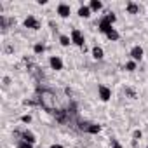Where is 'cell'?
I'll use <instances>...</instances> for the list:
<instances>
[{
	"label": "cell",
	"instance_id": "obj_8",
	"mask_svg": "<svg viewBox=\"0 0 148 148\" xmlns=\"http://www.w3.org/2000/svg\"><path fill=\"white\" fill-rule=\"evenodd\" d=\"M58 14L61 18H68L70 16V5L68 4H59L58 5Z\"/></svg>",
	"mask_w": 148,
	"mask_h": 148
},
{
	"label": "cell",
	"instance_id": "obj_15",
	"mask_svg": "<svg viewBox=\"0 0 148 148\" xmlns=\"http://www.w3.org/2000/svg\"><path fill=\"white\" fill-rule=\"evenodd\" d=\"M89 7H91V11H101V7H103V4L99 2V0H91V4H89Z\"/></svg>",
	"mask_w": 148,
	"mask_h": 148
},
{
	"label": "cell",
	"instance_id": "obj_21",
	"mask_svg": "<svg viewBox=\"0 0 148 148\" xmlns=\"http://www.w3.org/2000/svg\"><path fill=\"white\" fill-rule=\"evenodd\" d=\"M141 136H143L141 131H134V132H132V138H134V139H141Z\"/></svg>",
	"mask_w": 148,
	"mask_h": 148
},
{
	"label": "cell",
	"instance_id": "obj_12",
	"mask_svg": "<svg viewBox=\"0 0 148 148\" xmlns=\"http://www.w3.org/2000/svg\"><path fill=\"white\" fill-rule=\"evenodd\" d=\"M127 12L129 14H138L139 12V5L134 2H127Z\"/></svg>",
	"mask_w": 148,
	"mask_h": 148
},
{
	"label": "cell",
	"instance_id": "obj_14",
	"mask_svg": "<svg viewBox=\"0 0 148 148\" xmlns=\"http://www.w3.org/2000/svg\"><path fill=\"white\" fill-rule=\"evenodd\" d=\"M99 131H101V125H98V124H89L86 129V132H89V134H98Z\"/></svg>",
	"mask_w": 148,
	"mask_h": 148
},
{
	"label": "cell",
	"instance_id": "obj_26",
	"mask_svg": "<svg viewBox=\"0 0 148 148\" xmlns=\"http://www.w3.org/2000/svg\"><path fill=\"white\" fill-rule=\"evenodd\" d=\"M51 148H63V146H61V145H52Z\"/></svg>",
	"mask_w": 148,
	"mask_h": 148
},
{
	"label": "cell",
	"instance_id": "obj_4",
	"mask_svg": "<svg viewBox=\"0 0 148 148\" xmlns=\"http://www.w3.org/2000/svg\"><path fill=\"white\" fill-rule=\"evenodd\" d=\"M25 26L30 28V30H38V28H40V23H38V19H37L35 16H28V18L25 19Z\"/></svg>",
	"mask_w": 148,
	"mask_h": 148
},
{
	"label": "cell",
	"instance_id": "obj_24",
	"mask_svg": "<svg viewBox=\"0 0 148 148\" xmlns=\"http://www.w3.org/2000/svg\"><path fill=\"white\" fill-rule=\"evenodd\" d=\"M25 105H26V106H33V105H35V101H32V99H26V101H25Z\"/></svg>",
	"mask_w": 148,
	"mask_h": 148
},
{
	"label": "cell",
	"instance_id": "obj_5",
	"mask_svg": "<svg viewBox=\"0 0 148 148\" xmlns=\"http://www.w3.org/2000/svg\"><path fill=\"white\" fill-rule=\"evenodd\" d=\"M98 92H99V99L101 101H108L112 98V91L106 87V86H99L98 87Z\"/></svg>",
	"mask_w": 148,
	"mask_h": 148
},
{
	"label": "cell",
	"instance_id": "obj_2",
	"mask_svg": "<svg viewBox=\"0 0 148 148\" xmlns=\"http://www.w3.org/2000/svg\"><path fill=\"white\" fill-rule=\"evenodd\" d=\"M115 19H117V16H115L113 12H110V14H106L105 18H101V19H99V25H98V30H99L101 33H106V30H110V28H112V25L115 23Z\"/></svg>",
	"mask_w": 148,
	"mask_h": 148
},
{
	"label": "cell",
	"instance_id": "obj_25",
	"mask_svg": "<svg viewBox=\"0 0 148 148\" xmlns=\"http://www.w3.org/2000/svg\"><path fill=\"white\" fill-rule=\"evenodd\" d=\"M4 84H5V86H9V84H11V79H9V77H5V79H4Z\"/></svg>",
	"mask_w": 148,
	"mask_h": 148
},
{
	"label": "cell",
	"instance_id": "obj_27",
	"mask_svg": "<svg viewBox=\"0 0 148 148\" xmlns=\"http://www.w3.org/2000/svg\"><path fill=\"white\" fill-rule=\"evenodd\" d=\"M146 148H148V146H146Z\"/></svg>",
	"mask_w": 148,
	"mask_h": 148
},
{
	"label": "cell",
	"instance_id": "obj_6",
	"mask_svg": "<svg viewBox=\"0 0 148 148\" xmlns=\"http://www.w3.org/2000/svg\"><path fill=\"white\" fill-rule=\"evenodd\" d=\"M49 64H51V68H52V70H56V71L63 70V61H61V58H59V56H52V58L49 59Z\"/></svg>",
	"mask_w": 148,
	"mask_h": 148
},
{
	"label": "cell",
	"instance_id": "obj_17",
	"mask_svg": "<svg viewBox=\"0 0 148 148\" xmlns=\"http://www.w3.org/2000/svg\"><path fill=\"white\" fill-rule=\"evenodd\" d=\"M59 42H61V45H64V47H66V45H70V44H71V38H70V37H66V35H61V37H59Z\"/></svg>",
	"mask_w": 148,
	"mask_h": 148
},
{
	"label": "cell",
	"instance_id": "obj_20",
	"mask_svg": "<svg viewBox=\"0 0 148 148\" xmlns=\"http://www.w3.org/2000/svg\"><path fill=\"white\" fill-rule=\"evenodd\" d=\"M21 122L30 124V122H32V115H23V117H21Z\"/></svg>",
	"mask_w": 148,
	"mask_h": 148
},
{
	"label": "cell",
	"instance_id": "obj_1",
	"mask_svg": "<svg viewBox=\"0 0 148 148\" xmlns=\"http://www.w3.org/2000/svg\"><path fill=\"white\" fill-rule=\"evenodd\" d=\"M38 103L44 110H47L51 113H58V112L64 110L58 94L51 89H38Z\"/></svg>",
	"mask_w": 148,
	"mask_h": 148
},
{
	"label": "cell",
	"instance_id": "obj_18",
	"mask_svg": "<svg viewBox=\"0 0 148 148\" xmlns=\"http://www.w3.org/2000/svg\"><path fill=\"white\" fill-rule=\"evenodd\" d=\"M125 68H127V71H134V70H136V61H129V63L125 64Z\"/></svg>",
	"mask_w": 148,
	"mask_h": 148
},
{
	"label": "cell",
	"instance_id": "obj_19",
	"mask_svg": "<svg viewBox=\"0 0 148 148\" xmlns=\"http://www.w3.org/2000/svg\"><path fill=\"white\" fill-rule=\"evenodd\" d=\"M18 148H33V145H30V143H26V141H19V143H18Z\"/></svg>",
	"mask_w": 148,
	"mask_h": 148
},
{
	"label": "cell",
	"instance_id": "obj_13",
	"mask_svg": "<svg viewBox=\"0 0 148 148\" xmlns=\"http://www.w3.org/2000/svg\"><path fill=\"white\" fill-rule=\"evenodd\" d=\"M92 56H94V59H98V61H99V59H103L105 52H103V49H101V47H98V45H96V47H92Z\"/></svg>",
	"mask_w": 148,
	"mask_h": 148
},
{
	"label": "cell",
	"instance_id": "obj_11",
	"mask_svg": "<svg viewBox=\"0 0 148 148\" xmlns=\"http://www.w3.org/2000/svg\"><path fill=\"white\" fill-rule=\"evenodd\" d=\"M79 16H80V18H89V16H91V7H89V5H80Z\"/></svg>",
	"mask_w": 148,
	"mask_h": 148
},
{
	"label": "cell",
	"instance_id": "obj_22",
	"mask_svg": "<svg viewBox=\"0 0 148 148\" xmlns=\"http://www.w3.org/2000/svg\"><path fill=\"white\" fill-rule=\"evenodd\" d=\"M112 145H113L112 148H124V146H122V145H120V143H119L117 139H112Z\"/></svg>",
	"mask_w": 148,
	"mask_h": 148
},
{
	"label": "cell",
	"instance_id": "obj_7",
	"mask_svg": "<svg viewBox=\"0 0 148 148\" xmlns=\"http://www.w3.org/2000/svg\"><path fill=\"white\" fill-rule=\"evenodd\" d=\"M131 58L134 61H141V58H143V47L141 45H134L131 49Z\"/></svg>",
	"mask_w": 148,
	"mask_h": 148
},
{
	"label": "cell",
	"instance_id": "obj_10",
	"mask_svg": "<svg viewBox=\"0 0 148 148\" xmlns=\"http://www.w3.org/2000/svg\"><path fill=\"white\" fill-rule=\"evenodd\" d=\"M105 35H106V38H108V40H113V42L120 38V35H119V32H117V30H115L113 26H112L110 30H106V33H105Z\"/></svg>",
	"mask_w": 148,
	"mask_h": 148
},
{
	"label": "cell",
	"instance_id": "obj_23",
	"mask_svg": "<svg viewBox=\"0 0 148 148\" xmlns=\"http://www.w3.org/2000/svg\"><path fill=\"white\" fill-rule=\"evenodd\" d=\"M125 92H127V94H129V96H131V98H132V99H134V98H136V92H134V91H132V89H129V87H127V89H125Z\"/></svg>",
	"mask_w": 148,
	"mask_h": 148
},
{
	"label": "cell",
	"instance_id": "obj_9",
	"mask_svg": "<svg viewBox=\"0 0 148 148\" xmlns=\"http://www.w3.org/2000/svg\"><path fill=\"white\" fill-rule=\"evenodd\" d=\"M21 138H23V141H26V143H30V145H35V134L32 132V131H25V132H21Z\"/></svg>",
	"mask_w": 148,
	"mask_h": 148
},
{
	"label": "cell",
	"instance_id": "obj_3",
	"mask_svg": "<svg viewBox=\"0 0 148 148\" xmlns=\"http://www.w3.org/2000/svg\"><path fill=\"white\" fill-rule=\"evenodd\" d=\"M71 44H75L80 49L86 47V40H84V35L80 30H71Z\"/></svg>",
	"mask_w": 148,
	"mask_h": 148
},
{
	"label": "cell",
	"instance_id": "obj_16",
	"mask_svg": "<svg viewBox=\"0 0 148 148\" xmlns=\"http://www.w3.org/2000/svg\"><path fill=\"white\" fill-rule=\"evenodd\" d=\"M33 51H35V54H44L45 45H44L42 42H38V44H35V45H33Z\"/></svg>",
	"mask_w": 148,
	"mask_h": 148
}]
</instances>
